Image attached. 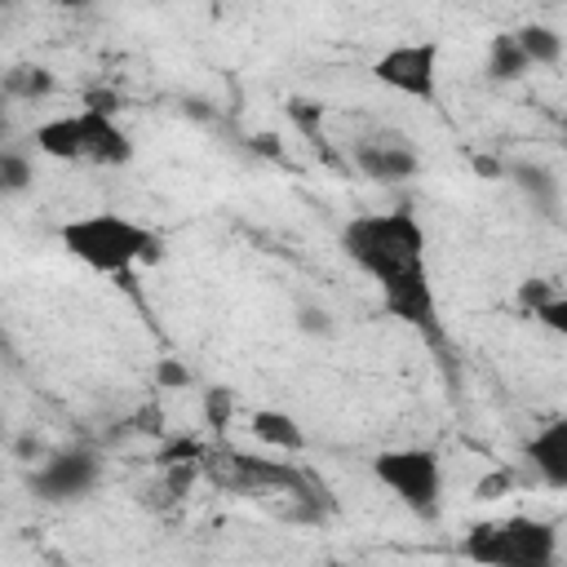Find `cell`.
Here are the masks:
<instances>
[{
	"mask_svg": "<svg viewBox=\"0 0 567 567\" xmlns=\"http://www.w3.org/2000/svg\"><path fill=\"white\" fill-rule=\"evenodd\" d=\"M341 252L377 284L390 319H399L430 346H443V310L430 279V235L412 208L350 217L341 226Z\"/></svg>",
	"mask_w": 567,
	"mask_h": 567,
	"instance_id": "obj_1",
	"label": "cell"
},
{
	"mask_svg": "<svg viewBox=\"0 0 567 567\" xmlns=\"http://www.w3.org/2000/svg\"><path fill=\"white\" fill-rule=\"evenodd\" d=\"M58 239L80 266H89L97 275H115V279H128L133 266H151L164 252V239L151 226H142L124 213L71 217V221H62Z\"/></svg>",
	"mask_w": 567,
	"mask_h": 567,
	"instance_id": "obj_2",
	"label": "cell"
},
{
	"mask_svg": "<svg viewBox=\"0 0 567 567\" xmlns=\"http://www.w3.org/2000/svg\"><path fill=\"white\" fill-rule=\"evenodd\" d=\"M204 478L217 487V492H230V496H257V501H275V496H310L328 509H337L328 483L297 465V461H275V456H261V452H239V447H208L204 456Z\"/></svg>",
	"mask_w": 567,
	"mask_h": 567,
	"instance_id": "obj_3",
	"label": "cell"
},
{
	"mask_svg": "<svg viewBox=\"0 0 567 567\" xmlns=\"http://www.w3.org/2000/svg\"><path fill=\"white\" fill-rule=\"evenodd\" d=\"M31 142L40 155L62 164H89V168H124L133 159V137L120 128L111 111L84 106L53 120H40L31 128Z\"/></svg>",
	"mask_w": 567,
	"mask_h": 567,
	"instance_id": "obj_4",
	"label": "cell"
},
{
	"mask_svg": "<svg viewBox=\"0 0 567 567\" xmlns=\"http://www.w3.org/2000/svg\"><path fill=\"white\" fill-rule=\"evenodd\" d=\"M456 549L478 567H549L558 558V527L536 514H501L474 523Z\"/></svg>",
	"mask_w": 567,
	"mask_h": 567,
	"instance_id": "obj_5",
	"label": "cell"
},
{
	"mask_svg": "<svg viewBox=\"0 0 567 567\" xmlns=\"http://www.w3.org/2000/svg\"><path fill=\"white\" fill-rule=\"evenodd\" d=\"M372 478L421 523L443 514V461L434 447H385L372 456Z\"/></svg>",
	"mask_w": 567,
	"mask_h": 567,
	"instance_id": "obj_6",
	"label": "cell"
},
{
	"mask_svg": "<svg viewBox=\"0 0 567 567\" xmlns=\"http://www.w3.org/2000/svg\"><path fill=\"white\" fill-rule=\"evenodd\" d=\"M439 58H443L439 40H403V44H390L368 71L390 93L434 106L439 102Z\"/></svg>",
	"mask_w": 567,
	"mask_h": 567,
	"instance_id": "obj_7",
	"label": "cell"
},
{
	"mask_svg": "<svg viewBox=\"0 0 567 567\" xmlns=\"http://www.w3.org/2000/svg\"><path fill=\"white\" fill-rule=\"evenodd\" d=\"M102 483V456L93 447H62L40 456V465H31L27 487L35 501L44 505H75L84 501L93 487Z\"/></svg>",
	"mask_w": 567,
	"mask_h": 567,
	"instance_id": "obj_8",
	"label": "cell"
},
{
	"mask_svg": "<svg viewBox=\"0 0 567 567\" xmlns=\"http://www.w3.org/2000/svg\"><path fill=\"white\" fill-rule=\"evenodd\" d=\"M350 164L377 182V186H399V182H412L421 173V155L408 146V137L399 133H368V137H354L350 142Z\"/></svg>",
	"mask_w": 567,
	"mask_h": 567,
	"instance_id": "obj_9",
	"label": "cell"
},
{
	"mask_svg": "<svg viewBox=\"0 0 567 567\" xmlns=\"http://www.w3.org/2000/svg\"><path fill=\"white\" fill-rule=\"evenodd\" d=\"M523 461L532 465V474L545 487L567 492V416L545 421L527 443H523Z\"/></svg>",
	"mask_w": 567,
	"mask_h": 567,
	"instance_id": "obj_10",
	"label": "cell"
},
{
	"mask_svg": "<svg viewBox=\"0 0 567 567\" xmlns=\"http://www.w3.org/2000/svg\"><path fill=\"white\" fill-rule=\"evenodd\" d=\"M505 177L518 186V195L532 204V213H540V217H558L563 186H558V177H554L545 164H532V159H509V164H505Z\"/></svg>",
	"mask_w": 567,
	"mask_h": 567,
	"instance_id": "obj_11",
	"label": "cell"
},
{
	"mask_svg": "<svg viewBox=\"0 0 567 567\" xmlns=\"http://www.w3.org/2000/svg\"><path fill=\"white\" fill-rule=\"evenodd\" d=\"M248 430H252L257 443H266V447H275V452H284V456L306 452V430L297 425L292 412H279V408H252V412H248Z\"/></svg>",
	"mask_w": 567,
	"mask_h": 567,
	"instance_id": "obj_12",
	"label": "cell"
},
{
	"mask_svg": "<svg viewBox=\"0 0 567 567\" xmlns=\"http://www.w3.org/2000/svg\"><path fill=\"white\" fill-rule=\"evenodd\" d=\"M483 71H487L496 84H514V80H523V75L532 71V58H527V49L518 44L514 31H496V35L487 40V62H483Z\"/></svg>",
	"mask_w": 567,
	"mask_h": 567,
	"instance_id": "obj_13",
	"label": "cell"
},
{
	"mask_svg": "<svg viewBox=\"0 0 567 567\" xmlns=\"http://www.w3.org/2000/svg\"><path fill=\"white\" fill-rule=\"evenodd\" d=\"M0 89H4L9 102H44V97H53L58 80H53V71L40 66V62H18V66L4 71Z\"/></svg>",
	"mask_w": 567,
	"mask_h": 567,
	"instance_id": "obj_14",
	"label": "cell"
},
{
	"mask_svg": "<svg viewBox=\"0 0 567 567\" xmlns=\"http://www.w3.org/2000/svg\"><path fill=\"white\" fill-rule=\"evenodd\" d=\"M514 35L527 49L532 66H558L563 62V35L549 22H523V27H514Z\"/></svg>",
	"mask_w": 567,
	"mask_h": 567,
	"instance_id": "obj_15",
	"label": "cell"
},
{
	"mask_svg": "<svg viewBox=\"0 0 567 567\" xmlns=\"http://www.w3.org/2000/svg\"><path fill=\"white\" fill-rule=\"evenodd\" d=\"M31 186H35V164L18 146H4L0 151V190L4 195H27Z\"/></svg>",
	"mask_w": 567,
	"mask_h": 567,
	"instance_id": "obj_16",
	"label": "cell"
},
{
	"mask_svg": "<svg viewBox=\"0 0 567 567\" xmlns=\"http://www.w3.org/2000/svg\"><path fill=\"white\" fill-rule=\"evenodd\" d=\"M235 390L230 385H208L204 390V421H208V430L213 434H226L230 430V421H235Z\"/></svg>",
	"mask_w": 567,
	"mask_h": 567,
	"instance_id": "obj_17",
	"label": "cell"
},
{
	"mask_svg": "<svg viewBox=\"0 0 567 567\" xmlns=\"http://www.w3.org/2000/svg\"><path fill=\"white\" fill-rule=\"evenodd\" d=\"M208 456V447L199 443V439H164L159 443V452H155V465H177V461H204Z\"/></svg>",
	"mask_w": 567,
	"mask_h": 567,
	"instance_id": "obj_18",
	"label": "cell"
},
{
	"mask_svg": "<svg viewBox=\"0 0 567 567\" xmlns=\"http://www.w3.org/2000/svg\"><path fill=\"white\" fill-rule=\"evenodd\" d=\"M532 319H536L545 332H554V337H563V341H567V288H558V292H554V297H549Z\"/></svg>",
	"mask_w": 567,
	"mask_h": 567,
	"instance_id": "obj_19",
	"label": "cell"
},
{
	"mask_svg": "<svg viewBox=\"0 0 567 567\" xmlns=\"http://www.w3.org/2000/svg\"><path fill=\"white\" fill-rule=\"evenodd\" d=\"M297 328L310 332V337H332L337 323H332V315H328L323 306H310V301H306V306H297Z\"/></svg>",
	"mask_w": 567,
	"mask_h": 567,
	"instance_id": "obj_20",
	"label": "cell"
},
{
	"mask_svg": "<svg viewBox=\"0 0 567 567\" xmlns=\"http://www.w3.org/2000/svg\"><path fill=\"white\" fill-rule=\"evenodd\" d=\"M554 292H558V288H554L549 279H523V284H518V306L536 315V310H540V306H545Z\"/></svg>",
	"mask_w": 567,
	"mask_h": 567,
	"instance_id": "obj_21",
	"label": "cell"
},
{
	"mask_svg": "<svg viewBox=\"0 0 567 567\" xmlns=\"http://www.w3.org/2000/svg\"><path fill=\"white\" fill-rule=\"evenodd\" d=\"M155 385L159 390H186L190 385V368L177 363V359H159L155 363Z\"/></svg>",
	"mask_w": 567,
	"mask_h": 567,
	"instance_id": "obj_22",
	"label": "cell"
},
{
	"mask_svg": "<svg viewBox=\"0 0 567 567\" xmlns=\"http://www.w3.org/2000/svg\"><path fill=\"white\" fill-rule=\"evenodd\" d=\"M133 430H137V434H155V439H164V412H159L155 403L137 408V412H133Z\"/></svg>",
	"mask_w": 567,
	"mask_h": 567,
	"instance_id": "obj_23",
	"label": "cell"
},
{
	"mask_svg": "<svg viewBox=\"0 0 567 567\" xmlns=\"http://www.w3.org/2000/svg\"><path fill=\"white\" fill-rule=\"evenodd\" d=\"M509 487H514V478H509L505 470H496V474H483V478H478L474 496H478V501H496V496H505Z\"/></svg>",
	"mask_w": 567,
	"mask_h": 567,
	"instance_id": "obj_24",
	"label": "cell"
},
{
	"mask_svg": "<svg viewBox=\"0 0 567 567\" xmlns=\"http://www.w3.org/2000/svg\"><path fill=\"white\" fill-rule=\"evenodd\" d=\"M248 146H252V151H261V155H270V159H284V151H279V137H275V133H252V137H248Z\"/></svg>",
	"mask_w": 567,
	"mask_h": 567,
	"instance_id": "obj_25",
	"label": "cell"
},
{
	"mask_svg": "<svg viewBox=\"0 0 567 567\" xmlns=\"http://www.w3.org/2000/svg\"><path fill=\"white\" fill-rule=\"evenodd\" d=\"M474 168H478L483 177H505V159H492V155H478Z\"/></svg>",
	"mask_w": 567,
	"mask_h": 567,
	"instance_id": "obj_26",
	"label": "cell"
},
{
	"mask_svg": "<svg viewBox=\"0 0 567 567\" xmlns=\"http://www.w3.org/2000/svg\"><path fill=\"white\" fill-rule=\"evenodd\" d=\"M18 456H22V461H35V456H40L35 434H22V439H18Z\"/></svg>",
	"mask_w": 567,
	"mask_h": 567,
	"instance_id": "obj_27",
	"label": "cell"
},
{
	"mask_svg": "<svg viewBox=\"0 0 567 567\" xmlns=\"http://www.w3.org/2000/svg\"><path fill=\"white\" fill-rule=\"evenodd\" d=\"M53 9H71V13H80V9H89L93 0H49Z\"/></svg>",
	"mask_w": 567,
	"mask_h": 567,
	"instance_id": "obj_28",
	"label": "cell"
},
{
	"mask_svg": "<svg viewBox=\"0 0 567 567\" xmlns=\"http://www.w3.org/2000/svg\"><path fill=\"white\" fill-rule=\"evenodd\" d=\"M563 151H567V133H563Z\"/></svg>",
	"mask_w": 567,
	"mask_h": 567,
	"instance_id": "obj_29",
	"label": "cell"
}]
</instances>
